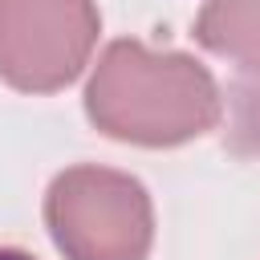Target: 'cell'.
Wrapping results in <instances>:
<instances>
[{"label": "cell", "instance_id": "obj_1", "mask_svg": "<svg viewBox=\"0 0 260 260\" xmlns=\"http://www.w3.org/2000/svg\"><path fill=\"white\" fill-rule=\"evenodd\" d=\"M89 118L122 142L175 146L219 122L211 73L183 53H150L138 41H114L85 93Z\"/></svg>", "mask_w": 260, "mask_h": 260}, {"label": "cell", "instance_id": "obj_2", "mask_svg": "<svg viewBox=\"0 0 260 260\" xmlns=\"http://www.w3.org/2000/svg\"><path fill=\"white\" fill-rule=\"evenodd\" d=\"M45 219L69 260H146L154 215L138 179L106 167H73L57 175Z\"/></svg>", "mask_w": 260, "mask_h": 260}, {"label": "cell", "instance_id": "obj_3", "mask_svg": "<svg viewBox=\"0 0 260 260\" xmlns=\"http://www.w3.org/2000/svg\"><path fill=\"white\" fill-rule=\"evenodd\" d=\"M98 41L93 0H0V77L49 93L69 85Z\"/></svg>", "mask_w": 260, "mask_h": 260}, {"label": "cell", "instance_id": "obj_4", "mask_svg": "<svg viewBox=\"0 0 260 260\" xmlns=\"http://www.w3.org/2000/svg\"><path fill=\"white\" fill-rule=\"evenodd\" d=\"M195 37L223 57H260V0H211L195 20Z\"/></svg>", "mask_w": 260, "mask_h": 260}, {"label": "cell", "instance_id": "obj_5", "mask_svg": "<svg viewBox=\"0 0 260 260\" xmlns=\"http://www.w3.org/2000/svg\"><path fill=\"white\" fill-rule=\"evenodd\" d=\"M228 146L236 154H260V57L244 61L228 89Z\"/></svg>", "mask_w": 260, "mask_h": 260}, {"label": "cell", "instance_id": "obj_6", "mask_svg": "<svg viewBox=\"0 0 260 260\" xmlns=\"http://www.w3.org/2000/svg\"><path fill=\"white\" fill-rule=\"evenodd\" d=\"M0 260H32V256L20 252V248H0Z\"/></svg>", "mask_w": 260, "mask_h": 260}]
</instances>
